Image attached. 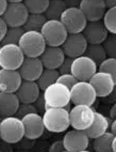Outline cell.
Segmentation results:
<instances>
[{"mask_svg":"<svg viewBox=\"0 0 116 152\" xmlns=\"http://www.w3.org/2000/svg\"><path fill=\"white\" fill-rule=\"evenodd\" d=\"M0 47H1V44H0Z\"/></svg>","mask_w":116,"mask_h":152,"instance_id":"cell-50","label":"cell"},{"mask_svg":"<svg viewBox=\"0 0 116 152\" xmlns=\"http://www.w3.org/2000/svg\"><path fill=\"white\" fill-rule=\"evenodd\" d=\"M22 83V78L18 71L0 69V92L15 93Z\"/></svg>","mask_w":116,"mask_h":152,"instance_id":"cell-19","label":"cell"},{"mask_svg":"<svg viewBox=\"0 0 116 152\" xmlns=\"http://www.w3.org/2000/svg\"><path fill=\"white\" fill-rule=\"evenodd\" d=\"M95 118V110L92 106L87 105H73L69 109L70 126L75 130L86 131L92 125Z\"/></svg>","mask_w":116,"mask_h":152,"instance_id":"cell-8","label":"cell"},{"mask_svg":"<svg viewBox=\"0 0 116 152\" xmlns=\"http://www.w3.org/2000/svg\"><path fill=\"white\" fill-rule=\"evenodd\" d=\"M24 126V137L30 140L40 138L45 131L43 117L40 114H29L22 118Z\"/></svg>","mask_w":116,"mask_h":152,"instance_id":"cell-15","label":"cell"},{"mask_svg":"<svg viewBox=\"0 0 116 152\" xmlns=\"http://www.w3.org/2000/svg\"><path fill=\"white\" fill-rule=\"evenodd\" d=\"M18 45L28 58H40L47 47L43 34L36 31H26Z\"/></svg>","mask_w":116,"mask_h":152,"instance_id":"cell-2","label":"cell"},{"mask_svg":"<svg viewBox=\"0 0 116 152\" xmlns=\"http://www.w3.org/2000/svg\"><path fill=\"white\" fill-rule=\"evenodd\" d=\"M41 33L43 34L47 46L61 47L66 41L68 32L61 20H47Z\"/></svg>","mask_w":116,"mask_h":152,"instance_id":"cell-6","label":"cell"},{"mask_svg":"<svg viewBox=\"0 0 116 152\" xmlns=\"http://www.w3.org/2000/svg\"><path fill=\"white\" fill-rule=\"evenodd\" d=\"M97 72L98 65L86 56H81L73 59L71 74L79 82H89Z\"/></svg>","mask_w":116,"mask_h":152,"instance_id":"cell-11","label":"cell"},{"mask_svg":"<svg viewBox=\"0 0 116 152\" xmlns=\"http://www.w3.org/2000/svg\"><path fill=\"white\" fill-rule=\"evenodd\" d=\"M110 118L111 119H116V103L112 105L110 109Z\"/></svg>","mask_w":116,"mask_h":152,"instance_id":"cell-44","label":"cell"},{"mask_svg":"<svg viewBox=\"0 0 116 152\" xmlns=\"http://www.w3.org/2000/svg\"><path fill=\"white\" fill-rule=\"evenodd\" d=\"M60 20L66 28L68 34L82 33L87 24L84 14L79 8L66 9Z\"/></svg>","mask_w":116,"mask_h":152,"instance_id":"cell-9","label":"cell"},{"mask_svg":"<svg viewBox=\"0 0 116 152\" xmlns=\"http://www.w3.org/2000/svg\"><path fill=\"white\" fill-rule=\"evenodd\" d=\"M97 94L89 82H78L70 89V102L73 105L93 106Z\"/></svg>","mask_w":116,"mask_h":152,"instance_id":"cell-10","label":"cell"},{"mask_svg":"<svg viewBox=\"0 0 116 152\" xmlns=\"http://www.w3.org/2000/svg\"><path fill=\"white\" fill-rule=\"evenodd\" d=\"M110 129H111V133H113L114 135H116V119H114L112 121V123L110 124Z\"/></svg>","mask_w":116,"mask_h":152,"instance_id":"cell-45","label":"cell"},{"mask_svg":"<svg viewBox=\"0 0 116 152\" xmlns=\"http://www.w3.org/2000/svg\"><path fill=\"white\" fill-rule=\"evenodd\" d=\"M26 32L24 29V27H14V28H9L6 30V37L3 38L1 45H18L20 42V39L24 35V33Z\"/></svg>","mask_w":116,"mask_h":152,"instance_id":"cell-29","label":"cell"},{"mask_svg":"<svg viewBox=\"0 0 116 152\" xmlns=\"http://www.w3.org/2000/svg\"><path fill=\"white\" fill-rule=\"evenodd\" d=\"M109 129H110V122L108 118L104 115L95 111V118L92 125L84 132L86 133L89 139H95L109 132Z\"/></svg>","mask_w":116,"mask_h":152,"instance_id":"cell-23","label":"cell"},{"mask_svg":"<svg viewBox=\"0 0 116 152\" xmlns=\"http://www.w3.org/2000/svg\"><path fill=\"white\" fill-rule=\"evenodd\" d=\"M34 105L36 106V108H37V110H46V103H45V100H44V96L43 94H41V96L37 99V101L34 103Z\"/></svg>","mask_w":116,"mask_h":152,"instance_id":"cell-40","label":"cell"},{"mask_svg":"<svg viewBox=\"0 0 116 152\" xmlns=\"http://www.w3.org/2000/svg\"><path fill=\"white\" fill-rule=\"evenodd\" d=\"M113 139L114 134L107 132L103 135L95 138L93 141V148L95 152H113Z\"/></svg>","mask_w":116,"mask_h":152,"instance_id":"cell-25","label":"cell"},{"mask_svg":"<svg viewBox=\"0 0 116 152\" xmlns=\"http://www.w3.org/2000/svg\"><path fill=\"white\" fill-rule=\"evenodd\" d=\"M73 59L69 57H65L64 61L61 64L58 71H59L60 75H64V74H71V65H73Z\"/></svg>","mask_w":116,"mask_h":152,"instance_id":"cell-36","label":"cell"},{"mask_svg":"<svg viewBox=\"0 0 116 152\" xmlns=\"http://www.w3.org/2000/svg\"><path fill=\"white\" fill-rule=\"evenodd\" d=\"M102 102L104 104H112V105L116 103V86L114 87L113 91H112L110 94L104 96V98H102Z\"/></svg>","mask_w":116,"mask_h":152,"instance_id":"cell-38","label":"cell"},{"mask_svg":"<svg viewBox=\"0 0 116 152\" xmlns=\"http://www.w3.org/2000/svg\"><path fill=\"white\" fill-rule=\"evenodd\" d=\"M44 65L40 58H28L26 57L18 72L22 76V80L28 82H37L40 76L44 71Z\"/></svg>","mask_w":116,"mask_h":152,"instance_id":"cell-16","label":"cell"},{"mask_svg":"<svg viewBox=\"0 0 116 152\" xmlns=\"http://www.w3.org/2000/svg\"><path fill=\"white\" fill-rule=\"evenodd\" d=\"M45 129L51 133H63L70 126L68 108L51 107L47 108L43 114Z\"/></svg>","mask_w":116,"mask_h":152,"instance_id":"cell-1","label":"cell"},{"mask_svg":"<svg viewBox=\"0 0 116 152\" xmlns=\"http://www.w3.org/2000/svg\"><path fill=\"white\" fill-rule=\"evenodd\" d=\"M24 55L19 45H1L0 47V69L18 71L24 60Z\"/></svg>","mask_w":116,"mask_h":152,"instance_id":"cell-7","label":"cell"},{"mask_svg":"<svg viewBox=\"0 0 116 152\" xmlns=\"http://www.w3.org/2000/svg\"><path fill=\"white\" fill-rule=\"evenodd\" d=\"M104 50L107 53L108 58H115L116 59V34H110L102 43Z\"/></svg>","mask_w":116,"mask_h":152,"instance_id":"cell-33","label":"cell"},{"mask_svg":"<svg viewBox=\"0 0 116 152\" xmlns=\"http://www.w3.org/2000/svg\"><path fill=\"white\" fill-rule=\"evenodd\" d=\"M43 96L46 109L51 107L68 108L70 103V90L58 82L47 88L43 92Z\"/></svg>","mask_w":116,"mask_h":152,"instance_id":"cell-4","label":"cell"},{"mask_svg":"<svg viewBox=\"0 0 116 152\" xmlns=\"http://www.w3.org/2000/svg\"><path fill=\"white\" fill-rule=\"evenodd\" d=\"M63 144L65 150L69 152H80L87 150L89 145V138L84 131L73 130L66 132L63 137Z\"/></svg>","mask_w":116,"mask_h":152,"instance_id":"cell-13","label":"cell"},{"mask_svg":"<svg viewBox=\"0 0 116 152\" xmlns=\"http://www.w3.org/2000/svg\"><path fill=\"white\" fill-rule=\"evenodd\" d=\"M79 80L76 78L73 74H64V75H60L59 79H58V83L64 85L65 87H67L68 89H71V88L75 86Z\"/></svg>","mask_w":116,"mask_h":152,"instance_id":"cell-35","label":"cell"},{"mask_svg":"<svg viewBox=\"0 0 116 152\" xmlns=\"http://www.w3.org/2000/svg\"><path fill=\"white\" fill-rule=\"evenodd\" d=\"M82 34L89 44H102L108 38L109 32L102 20L87 22Z\"/></svg>","mask_w":116,"mask_h":152,"instance_id":"cell-18","label":"cell"},{"mask_svg":"<svg viewBox=\"0 0 116 152\" xmlns=\"http://www.w3.org/2000/svg\"><path fill=\"white\" fill-rule=\"evenodd\" d=\"M84 56L92 59L98 66L108 58L102 44H89Z\"/></svg>","mask_w":116,"mask_h":152,"instance_id":"cell-26","label":"cell"},{"mask_svg":"<svg viewBox=\"0 0 116 152\" xmlns=\"http://www.w3.org/2000/svg\"><path fill=\"white\" fill-rule=\"evenodd\" d=\"M98 71L104 72L111 75L116 85V59L115 58H107L101 64L98 66Z\"/></svg>","mask_w":116,"mask_h":152,"instance_id":"cell-32","label":"cell"},{"mask_svg":"<svg viewBox=\"0 0 116 152\" xmlns=\"http://www.w3.org/2000/svg\"><path fill=\"white\" fill-rule=\"evenodd\" d=\"M38 152H45V151H38Z\"/></svg>","mask_w":116,"mask_h":152,"instance_id":"cell-49","label":"cell"},{"mask_svg":"<svg viewBox=\"0 0 116 152\" xmlns=\"http://www.w3.org/2000/svg\"><path fill=\"white\" fill-rule=\"evenodd\" d=\"M112 147H113V152H116V135H114V139H113Z\"/></svg>","mask_w":116,"mask_h":152,"instance_id":"cell-46","label":"cell"},{"mask_svg":"<svg viewBox=\"0 0 116 152\" xmlns=\"http://www.w3.org/2000/svg\"><path fill=\"white\" fill-rule=\"evenodd\" d=\"M24 3L29 14H44L49 6V0H26Z\"/></svg>","mask_w":116,"mask_h":152,"instance_id":"cell-30","label":"cell"},{"mask_svg":"<svg viewBox=\"0 0 116 152\" xmlns=\"http://www.w3.org/2000/svg\"><path fill=\"white\" fill-rule=\"evenodd\" d=\"M102 22L110 34H116V8L107 10Z\"/></svg>","mask_w":116,"mask_h":152,"instance_id":"cell-31","label":"cell"},{"mask_svg":"<svg viewBox=\"0 0 116 152\" xmlns=\"http://www.w3.org/2000/svg\"><path fill=\"white\" fill-rule=\"evenodd\" d=\"M63 151H65L63 140H57L54 141V142H52L48 150V152H63Z\"/></svg>","mask_w":116,"mask_h":152,"instance_id":"cell-37","label":"cell"},{"mask_svg":"<svg viewBox=\"0 0 116 152\" xmlns=\"http://www.w3.org/2000/svg\"><path fill=\"white\" fill-rule=\"evenodd\" d=\"M6 7H8V0H0V17H2L4 14Z\"/></svg>","mask_w":116,"mask_h":152,"instance_id":"cell-42","label":"cell"},{"mask_svg":"<svg viewBox=\"0 0 116 152\" xmlns=\"http://www.w3.org/2000/svg\"><path fill=\"white\" fill-rule=\"evenodd\" d=\"M29 114H38V110L36 108V106L34 104H24L20 103V106H19L18 111L16 114L17 118H20L22 119V117L27 116Z\"/></svg>","mask_w":116,"mask_h":152,"instance_id":"cell-34","label":"cell"},{"mask_svg":"<svg viewBox=\"0 0 116 152\" xmlns=\"http://www.w3.org/2000/svg\"><path fill=\"white\" fill-rule=\"evenodd\" d=\"M6 30H8V26H6V22L3 20L2 17H0V43L2 42L3 38L6 37Z\"/></svg>","mask_w":116,"mask_h":152,"instance_id":"cell-39","label":"cell"},{"mask_svg":"<svg viewBox=\"0 0 116 152\" xmlns=\"http://www.w3.org/2000/svg\"><path fill=\"white\" fill-rule=\"evenodd\" d=\"M20 106V101L16 93L0 92V118L16 116Z\"/></svg>","mask_w":116,"mask_h":152,"instance_id":"cell-20","label":"cell"},{"mask_svg":"<svg viewBox=\"0 0 116 152\" xmlns=\"http://www.w3.org/2000/svg\"><path fill=\"white\" fill-rule=\"evenodd\" d=\"M45 69L58 70L65 59V54L61 47L47 46L40 57Z\"/></svg>","mask_w":116,"mask_h":152,"instance_id":"cell-22","label":"cell"},{"mask_svg":"<svg viewBox=\"0 0 116 152\" xmlns=\"http://www.w3.org/2000/svg\"><path fill=\"white\" fill-rule=\"evenodd\" d=\"M60 77V73L58 70H50V69H44L43 73L37 79V85L41 91H45L51 85L55 84Z\"/></svg>","mask_w":116,"mask_h":152,"instance_id":"cell-27","label":"cell"},{"mask_svg":"<svg viewBox=\"0 0 116 152\" xmlns=\"http://www.w3.org/2000/svg\"><path fill=\"white\" fill-rule=\"evenodd\" d=\"M24 137V126L16 116L4 118L0 121V138L8 144H16Z\"/></svg>","mask_w":116,"mask_h":152,"instance_id":"cell-3","label":"cell"},{"mask_svg":"<svg viewBox=\"0 0 116 152\" xmlns=\"http://www.w3.org/2000/svg\"><path fill=\"white\" fill-rule=\"evenodd\" d=\"M87 45L89 43L86 39L84 38V35L82 33H77V34H68L66 41L61 46V48L64 52L65 57L76 59L84 56Z\"/></svg>","mask_w":116,"mask_h":152,"instance_id":"cell-12","label":"cell"},{"mask_svg":"<svg viewBox=\"0 0 116 152\" xmlns=\"http://www.w3.org/2000/svg\"><path fill=\"white\" fill-rule=\"evenodd\" d=\"M28 16L29 12L22 0H10L2 18L9 28H14L24 27Z\"/></svg>","mask_w":116,"mask_h":152,"instance_id":"cell-5","label":"cell"},{"mask_svg":"<svg viewBox=\"0 0 116 152\" xmlns=\"http://www.w3.org/2000/svg\"><path fill=\"white\" fill-rule=\"evenodd\" d=\"M80 152H91V151H89V150H83V151H80Z\"/></svg>","mask_w":116,"mask_h":152,"instance_id":"cell-47","label":"cell"},{"mask_svg":"<svg viewBox=\"0 0 116 152\" xmlns=\"http://www.w3.org/2000/svg\"><path fill=\"white\" fill-rule=\"evenodd\" d=\"M15 93L18 96L20 103L34 104L41 96V89L36 82L22 80V85L19 86L18 90Z\"/></svg>","mask_w":116,"mask_h":152,"instance_id":"cell-21","label":"cell"},{"mask_svg":"<svg viewBox=\"0 0 116 152\" xmlns=\"http://www.w3.org/2000/svg\"><path fill=\"white\" fill-rule=\"evenodd\" d=\"M79 9L84 14L87 22L102 20L108 10L104 0H81Z\"/></svg>","mask_w":116,"mask_h":152,"instance_id":"cell-14","label":"cell"},{"mask_svg":"<svg viewBox=\"0 0 116 152\" xmlns=\"http://www.w3.org/2000/svg\"><path fill=\"white\" fill-rule=\"evenodd\" d=\"M66 9L64 0H49V6L44 15L47 20H60Z\"/></svg>","mask_w":116,"mask_h":152,"instance_id":"cell-24","label":"cell"},{"mask_svg":"<svg viewBox=\"0 0 116 152\" xmlns=\"http://www.w3.org/2000/svg\"><path fill=\"white\" fill-rule=\"evenodd\" d=\"M63 152H69V151H66V150H65V151H63Z\"/></svg>","mask_w":116,"mask_h":152,"instance_id":"cell-48","label":"cell"},{"mask_svg":"<svg viewBox=\"0 0 116 152\" xmlns=\"http://www.w3.org/2000/svg\"><path fill=\"white\" fill-rule=\"evenodd\" d=\"M47 23V18L44 14H29L24 25V31H36L41 32L44 25Z\"/></svg>","mask_w":116,"mask_h":152,"instance_id":"cell-28","label":"cell"},{"mask_svg":"<svg viewBox=\"0 0 116 152\" xmlns=\"http://www.w3.org/2000/svg\"><path fill=\"white\" fill-rule=\"evenodd\" d=\"M89 83L94 88L97 98L101 99L110 94L116 86L111 75L104 73V72H100V71H98L97 73L93 76Z\"/></svg>","mask_w":116,"mask_h":152,"instance_id":"cell-17","label":"cell"},{"mask_svg":"<svg viewBox=\"0 0 116 152\" xmlns=\"http://www.w3.org/2000/svg\"><path fill=\"white\" fill-rule=\"evenodd\" d=\"M80 1H77V0H65V4H66V8H79L80 7Z\"/></svg>","mask_w":116,"mask_h":152,"instance_id":"cell-41","label":"cell"},{"mask_svg":"<svg viewBox=\"0 0 116 152\" xmlns=\"http://www.w3.org/2000/svg\"><path fill=\"white\" fill-rule=\"evenodd\" d=\"M107 9H113L116 8V0H104Z\"/></svg>","mask_w":116,"mask_h":152,"instance_id":"cell-43","label":"cell"}]
</instances>
